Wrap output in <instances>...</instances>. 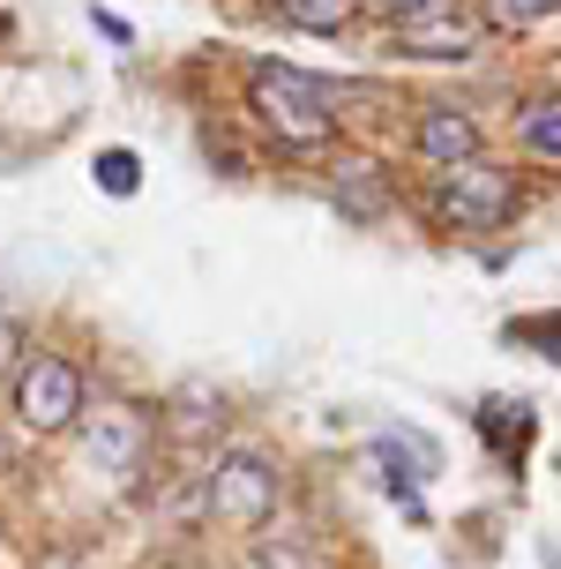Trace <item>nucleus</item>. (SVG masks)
I'll return each mask as SVG.
<instances>
[{
    "label": "nucleus",
    "instance_id": "f257e3e1",
    "mask_svg": "<svg viewBox=\"0 0 561 569\" xmlns=\"http://www.w3.org/2000/svg\"><path fill=\"white\" fill-rule=\"evenodd\" d=\"M248 113L284 150H330L337 142V90L284 68V60H254L248 68Z\"/></svg>",
    "mask_w": 561,
    "mask_h": 569
},
{
    "label": "nucleus",
    "instance_id": "f03ea898",
    "mask_svg": "<svg viewBox=\"0 0 561 569\" xmlns=\"http://www.w3.org/2000/svg\"><path fill=\"white\" fill-rule=\"evenodd\" d=\"M427 218L442 232H494L517 218V172L487 166V158H464V166H442L427 180Z\"/></svg>",
    "mask_w": 561,
    "mask_h": 569
},
{
    "label": "nucleus",
    "instance_id": "7ed1b4c3",
    "mask_svg": "<svg viewBox=\"0 0 561 569\" xmlns=\"http://www.w3.org/2000/svg\"><path fill=\"white\" fill-rule=\"evenodd\" d=\"M83 368L60 352H23V368L8 375V412L23 435H68L83 420Z\"/></svg>",
    "mask_w": 561,
    "mask_h": 569
},
{
    "label": "nucleus",
    "instance_id": "20e7f679",
    "mask_svg": "<svg viewBox=\"0 0 561 569\" xmlns=\"http://www.w3.org/2000/svg\"><path fill=\"white\" fill-rule=\"evenodd\" d=\"M278 465L262 450H224L210 472H202V502H210V517L218 525H232V532H254V525H270V510H278Z\"/></svg>",
    "mask_w": 561,
    "mask_h": 569
},
{
    "label": "nucleus",
    "instance_id": "39448f33",
    "mask_svg": "<svg viewBox=\"0 0 561 569\" xmlns=\"http://www.w3.org/2000/svg\"><path fill=\"white\" fill-rule=\"evenodd\" d=\"M83 450L98 472H142V457H150V442H158V427H150V412H136V405H83Z\"/></svg>",
    "mask_w": 561,
    "mask_h": 569
},
{
    "label": "nucleus",
    "instance_id": "423d86ee",
    "mask_svg": "<svg viewBox=\"0 0 561 569\" xmlns=\"http://www.w3.org/2000/svg\"><path fill=\"white\" fill-rule=\"evenodd\" d=\"M479 38H487V16L457 8V0H434V8H420V16L390 23V46L412 53V60H464Z\"/></svg>",
    "mask_w": 561,
    "mask_h": 569
},
{
    "label": "nucleus",
    "instance_id": "0eeeda50",
    "mask_svg": "<svg viewBox=\"0 0 561 569\" xmlns=\"http://www.w3.org/2000/svg\"><path fill=\"white\" fill-rule=\"evenodd\" d=\"M420 158L434 172L442 166H464V158H479V120L464 113V106H420Z\"/></svg>",
    "mask_w": 561,
    "mask_h": 569
},
{
    "label": "nucleus",
    "instance_id": "6e6552de",
    "mask_svg": "<svg viewBox=\"0 0 561 569\" xmlns=\"http://www.w3.org/2000/svg\"><path fill=\"white\" fill-rule=\"evenodd\" d=\"M330 196L344 202L352 218H382V196H390V188H382V166H367V158H344V166H337V180H330Z\"/></svg>",
    "mask_w": 561,
    "mask_h": 569
},
{
    "label": "nucleus",
    "instance_id": "1a4fd4ad",
    "mask_svg": "<svg viewBox=\"0 0 561 569\" xmlns=\"http://www.w3.org/2000/svg\"><path fill=\"white\" fill-rule=\"evenodd\" d=\"M517 142H524L532 158H547V166H561V98L524 106V113H517Z\"/></svg>",
    "mask_w": 561,
    "mask_h": 569
},
{
    "label": "nucleus",
    "instance_id": "9d476101",
    "mask_svg": "<svg viewBox=\"0 0 561 569\" xmlns=\"http://www.w3.org/2000/svg\"><path fill=\"white\" fill-rule=\"evenodd\" d=\"M278 16L292 30H322V38H330V30H344L360 16V0H278Z\"/></svg>",
    "mask_w": 561,
    "mask_h": 569
},
{
    "label": "nucleus",
    "instance_id": "9b49d317",
    "mask_svg": "<svg viewBox=\"0 0 561 569\" xmlns=\"http://www.w3.org/2000/svg\"><path fill=\"white\" fill-rule=\"evenodd\" d=\"M509 345H532L539 360H554V368H561V308H547V315H517V322H509Z\"/></svg>",
    "mask_w": 561,
    "mask_h": 569
},
{
    "label": "nucleus",
    "instance_id": "f8f14e48",
    "mask_svg": "<svg viewBox=\"0 0 561 569\" xmlns=\"http://www.w3.org/2000/svg\"><path fill=\"white\" fill-rule=\"evenodd\" d=\"M561 0H487L479 16H487V30H532V23H547Z\"/></svg>",
    "mask_w": 561,
    "mask_h": 569
},
{
    "label": "nucleus",
    "instance_id": "ddd939ff",
    "mask_svg": "<svg viewBox=\"0 0 561 569\" xmlns=\"http://www.w3.org/2000/svg\"><path fill=\"white\" fill-rule=\"evenodd\" d=\"M136 150H106V158H98V188H106V196H136Z\"/></svg>",
    "mask_w": 561,
    "mask_h": 569
},
{
    "label": "nucleus",
    "instance_id": "4468645a",
    "mask_svg": "<svg viewBox=\"0 0 561 569\" xmlns=\"http://www.w3.org/2000/svg\"><path fill=\"white\" fill-rule=\"evenodd\" d=\"M23 352H30V338H23V322L16 315H0V382L23 368Z\"/></svg>",
    "mask_w": 561,
    "mask_h": 569
},
{
    "label": "nucleus",
    "instance_id": "2eb2a0df",
    "mask_svg": "<svg viewBox=\"0 0 561 569\" xmlns=\"http://www.w3.org/2000/svg\"><path fill=\"white\" fill-rule=\"evenodd\" d=\"M360 8H374L382 23H404V16H420V8H434V0H360Z\"/></svg>",
    "mask_w": 561,
    "mask_h": 569
}]
</instances>
